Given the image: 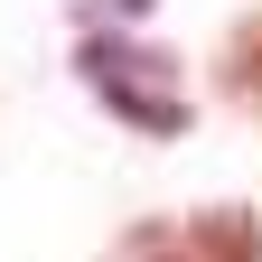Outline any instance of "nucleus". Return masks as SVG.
I'll return each instance as SVG.
<instances>
[{
  "mask_svg": "<svg viewBox=\"0 0 262 262\" xmlns=\"http://www.w3.org/2000/svg\"><path fill=\"white\" fill-rule=\"evenodd\" d=\"M75 75H84V94H94L113 122L150 131V141H178V131H187L178 66L159 56V47H141V38H113V28H94V38L75 47Z\"/></svg>",
  "mask_w": 262,
  "mask_h": 262,
  "instance_id": "obj_1",
  "label": "nucleus"
},
{
  "mask_svg": "<svg viewBox=\"0 0 262 262\" xmlns=\"http://www.w3.org/2000/svg\"><path fill=\"white\" fill-rule=\"evenodd\" d=\"M187 234H196V253H206V262H262V225H253L244 206H206V215H187Z\"/></svg>",
  "mask_w": 262,
  "mask_h": 262,
  "instance_id": "obj_2",
  "label": "nucleus"
},
{
  "mask_svg": "<svg viewBox=\"0 0 262 262\" xmlns=\"http://www.w3.org/2000/svg\"><path fill=\"white\" fill-rule=\"evenodd\" d=\"M103 262H206V253H196L187 215H150V225H131V234H122Z\"/></svg>",
  "mask_w": 262,
  "mask_h": 262,
  "instance_id": "obj_3",
  "label": "nucleus"
},
{
  "mask_svg": "<svg viewBox=\"0 0 262 262\" xmlns=\"http://www.w3.org/2000/svg\"><path fill=\"white\" fill-rule=\"evenodd\" d=\"M225 84H234V94H262V10L234 19V38H225Z\"/></svg>",
  "mask_w": 262,
  "mask_h": 262,
  "instance_id": "obj_4",
  "label": "nucleus"
}]
</instances>
